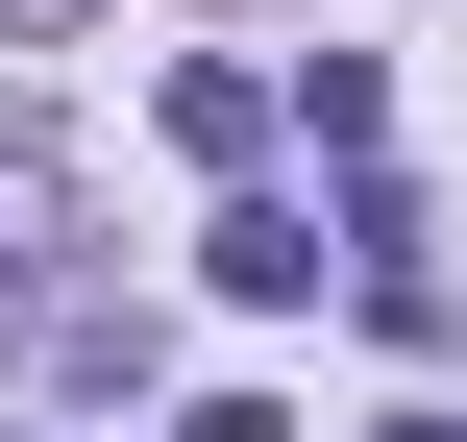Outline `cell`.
Here are the masks:
<instances>
[{"label":"cell","instance_id":"1","mask_svg":"<svg viewBox=\"0 0 467 442\" xmlns=\"http://www.w3.org/2000/svg\"><path fill=\"white\" fill-rule=\"evenodd\" d=\"M99 295H74V197H49V148H0V344H74Z\"/></svg>","mask_w":467,"mask_h":442},{"label":"cell","instance_id":"2","mask_svg":"<svg viewBox=\"0 0 467 442\" xmlns=\"http://www.w3.org/2000/svg\"><path fill=\"white\" fill-rule=\"evenodd\" d=\"M197 271H222L246 320H296V295H320V221H296V197H222V246H197Z\"/></svg>","mask_w":467,"mask_h":442},{"label":"cell","instance_id":"3","mask_svg":"<svg viewBox=\"0 0 467 442\" xmlns=\"http://www.w3.org/2000/svg\"><path fill=\"white\" fill-rule=\"evenodd\" d=\"M49 25H74V0H0V49H49Z\"/></svg>","mask_w":467,"mask_h":442},{"label":"cell","instance_id":"4","mask_svg":"<svg viewBox=\"0 0 467 442\" xmlns=\"http://www.w3.org/2000/svg\"><path fill=\"white\" fill-rule=\"evenodd\" d=\"M369 442H467V418H369Z\"/></svg>","mask_w":467,"mask_h":442}]
</instances>
